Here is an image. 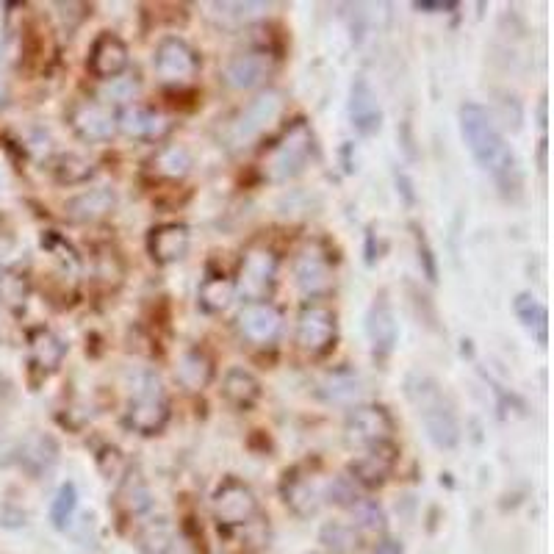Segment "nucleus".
Listing matches in <instances>:
<instances>
[{
  "label": "nucleus",
  "instance_id": "7c9ffc66",
  "mask_svg": "<svg viewBox=\"0 0 554 554\" xmlns=\"http://www.w3.org/2000/svg\"><path fill=\"white\" fill-rule=\"evenodd\" d=\"M136 549L142 554H172L175 552V532L164 518L158 521H145L139 532H136Z\"/></svg>",
  "mask_w": 554,
  "mask_h": 554
},
{
  "label": "nucleus",
  "instance_id": "a878e982",
  "mask_svg": "<svg viewBox=\"0 0 554 554\" xmlns=\"http://www.w3.org/2000/svg\"><path fill=\"white\" fill-rule=\"evenodd\" d=\"M114 502L120 507L122 516L128 518H139L145 516L147 510L153 507V494H150V488H147V482L136 474V471H128L125 477L117 485V496H114Z\"/></svg>",
  "mask_w": 554,
  "mask_h": 554
},
{
  "label": "nucleus",
  "instance_id": "4be33fe9",
  "mask_svg": "<svg viewBox=\"0 0 554 554\" xmlns=\"http://www.w3.org/2000/svg\"><path fill=\"white\" fill-rule=\"evenodd\" d=\"M114 208H117V192L111 186H95V189H86L70 197L64 203V217L78 225H86V222L106 219Z\"/></svg>",
  "mask_w": 554,
  "mask_h": 554
},
{
  "label": "nucleus",
  "instance_id": "37998d69",
  "mask_svg": "<svg viewBox=\"0 0 554 554\" xmlns=\"http://www.w3.org/2000/svg\"><path fill=\"white\" fill-rule=\"evenodd\" d=\"M14 250H17V241L9 233H0V272H6V266L12 264Z\"/></svg>",
  "mask_w": 554,
  "mask_h": 554
},
{
  "label": "nucleus",
  "instance_id": "a211bd4d",
  "mask_svg": "<svg viewBox=\"0 0 554 554\" xmlns=\"http://www.w3.org/2000/svg\"><path fill=\"white\" fill-rule=\"evenodd\" d=\"M192 247V233L183 222H164L147 233V253L158 266L178 264Z\"/></svg>",
  "mask_w": 554,
  "mask_h": 554
},
{
  "label": "nucleus",
  "instance_id": "2f4dec72",
  "mask_svg": "<svg viewBox=\"0 0 554 554\" xmlns=\"http://www.w3.org/2000/svg\"><path fill=\"white\" fill-rule=\"evenodd\" d=\"M233 283L225 275H205V280L197 289V305L203 308L205 314H222L233 302Z\"/></svg>",
  "mask_w": 554,
  "mask_h": 554
},
{
  "label": "nucleus",
  "instance_id": "f704fd0d",
  "mask_svg": "<svg viewBox=\"0 0 554 554\" xmlns=\"http://www.w3.org/2000/svg\"><path fill=\"white\" fill-rule=\"evenodd\" d=\"M31 297V280L23 272H0V305L12 314H20Z\"/></svg>",
  "mask_w": 554,
  "mask_h": 554
},
{
  "label": "nucleus",
  "instance_id": "423d86ee",
  "mask_svg": "<svg viewBox=\"0 0 554 554\" xmlns=\"http://www.w3.org/2000/svg\"><path fill=\"white\" fill-rule=\"evenodd\" d=\"M277 269H280V261L269 247H253L241 261L239 283L233 289H239L244 300L266 302V297L277 286Z\"/></svg>",
  "mask_w": 554,
  "mask_h": 554
},
{
  "label": "nucleus",
  "instance_id": "2eb2a0df",
  "mask_svg": "<svg viewBox=\"0 0 554 554\" xmlns=\"http://www.w3.org/2000/svg\"><path fill=\"white\" fill-rule=\"evenodd\" d=\"M269 73H272V56L266 50H244L225 64L222 81L236 92H247L264 84Z\"/></svg>",
  "mask_w": 554,
  "mask_h": 554
},
{
  "label": "nucleus",
  "instance_id": "f257e3e1",
  "mask_svg": "<svg viewBox=\"0 0 554 554\" xmlns=\"http://www.w3.org/2000/svg\"><path fill=\"white\" fill-rule=\"evenodd\" d=\"M460 136L469 147L474 161L480 164L502 189H516L518 186V161L516 153L510 150L505 136L496 125L494 114L480 106V103H463L458 111Z\"/></svg>",
  "mask_w": 554,
  "mask_h": 554
},
{
  "label": "nucleus",
  "instance_id": "ddd939ff",
  "mask_svg": "<svg viewBox=\"0 0 554 554\" xmlns=\"http://www.w3.org/2000/svg\"><path fill=\"white\" fill-rule=\"evenodd\" d=\"M294 280L305 297H325L333 291V266L325 250L305 247L294 261Z\"/></svg>",
  "mask_w": 554,
  "mask_h": 554
},
{
  "label": "nucleus",
  "instance_id": "a19ab883",
  "mask_svg": "<svg viewBox=\"0 0 554 554\" xmlns=\"http://www.w3.org/2000/svg\"><path fill=\"white\" fill-rule=\"evenodd\" d=\"M327 496H330L333 505L347 507V510L361 499V494H358V488H355V482L350 477H336V480L327 485Z\"/></svg>",
  "mask_w": 554,
  "mask_h": 554
},
{
  "label": "nucleus",
  "instance_id": "a18cd8bd",
  "mask_svg": "<svg viewBox=\"0 0 554 554\" xmlns=\"http://www.w3.org/2000/svg\"><path fill=\"white\" fill-rule=\"evenodd\" d=\"M14 458H17V446L9 444V441H0V469L12 466Z\"/></svg>",
  "mask_w": 554,
  "mask_h": 554
},
{
  "label": "nucleus",
  "instance_id": "aec40b11",
  "mask_svg": "<svg viewBox=\"0 0 554 554\" xmlns=\"http://www.w3.org/2000/svg\"><path fill=\"white\" fill-rule=\"evenodd\" d=\"M280 496L297 518H311L322 507V491L316 488V482L302 469H286L280 480Z\"/></svg>",
  "mask_w": 554,
  "mask_h": 554
},
{
  "label": "nucleus",
  "instance_id": "5701e85b",
  "mask_svg": "<svg viewBox=\"0 0 554 554\" xmlns=\"http://www.w3.org/2000/svg\"><path fill=\"white\" fill-rule=\"evenodd\" d=\"M59 460V444L53 435L34 433L25 438L23 444H17V458L14 463H20L31 477H45Z\"/></svg>",
  "mask_w": 554,
  "mask_h": 554
},
{
  "label": "nucleus",
  "instance_id": "49530a36",
  "mask_svg": "<svg viewBox=\"0 0 554 554\" xmlns=\"http://www.w3.org/2000/svg\"><path fill=\"white\" fill-rule=\"evenodd\" d=\"M372 554H405V549H402V543L399 541H391V538H386V541H380L377 546H374Z\"/></svg>",
  "mask_w": 554,
  "mask_h": 554
},
{
  "label": "nucleus",
  "instance_id": "6ab92c4d",
  "mask_svg": "<svg viewBox=\"0 0 554 554\" xmlns=\"http://www.w3.org/2000/svg\"><path fill=\"white\" fill-rule=\"evenodd\" d=\"M366 336H369V344H372L374 355H380V358H388L391 352L397 350L399 322L386 294L374 297V302L369 305V314H366Z\"/></svg>",
  "mask_w": 554,
  "mask_h": 554
},
{
  "label": "nucleus",
  "instance_id": "e433bc0d",
  "mask_svg": "<svg viewBox=\"0 0 554 554\" xmlns=\"http://www.w3.org/2000/svg\"><path fill=\"white\" fill-rule=\"evenodd\" d=\"M139 89H142L139 75L122 73L117 78H111V81H103V86H100V100H106L103 106H109V109L111 106H131V100H136Z\"/></svg>",
  "mask_w": 554,
  "mask_h": 554
},
{
  "label": "nucleus",
  "instance_id": "4c0bfd02",
  "mask_svg": "<svg viewBox=\"0 0 554 554\" xmlns=\"http://www.w3.org/2000/svg\"><path fill=\"white\" fill-rule=\"evenodd\" d=\"M211 9H214V17H219V23L222 25H241V23H253L258 17H264L266 14V3H211Z\"/></svg>",
  "mask_w": 554,
  "mask_h": 554
},
{
  "label": "nucleus",
  "instance_id": "7ed1b4c3",
  "mask_svg": "<svg viewBox=\"0 0 554 554\" xmlns=\"http://www.w3.org/2000/svg\"><path fill=\"white\" fill-rule=\"evenodd\" d=\"M283 92L280 89H266L261 95H255L244 109L233 117V120L225 125L222 131V142L230 147V150H241V147L253 145L255 139L272 128L277 122V117L283 114Z\"/></svg>",
  "mask_w": 554,
  "mask_h": 554
},
{
  "label": "nucleus",
  "instance_id": "39448f33",
  "mask_svg": "<svg viewBox=\"0 0 554 554\" xmlns=\"http://www.w3.org/2000/svg\"><path fill=\"white\" fill-rule=\"evenodd\" d=\"M338 338V319L333 308L319 305V302H308L302 305L300 316H297V333L294 341L305 355H325L336 347Z\"/></svg>",
  "mask_w": 554,
  "mask_h": 554
},
{
  "label": "nucleus",
  "instance_id": "9b49d317",
  "mask_svg": "<svg viewBox=\"0 0 554 554\" xmlns=\"http://www.w3.org/2000/svg\"><path fill=\"white\" fill-rule=\"evenodd\" d=\"M236 327H239V333L250 344L266 347V344H272L280 336L283 314L272 302H247L239 311V316H236Z\"/></svg>",
  "mask_w": 554,
  "mask_h": 554
},
{
  "label": "nucleus",
  "instance_id": "20e7f679",
  "mask_svg": "<svg viewBox=\"0 0 554 554\" xmlns=\"http://www.w3.org/2000/svg\"><path fill=\"white\" fill-rule=\"evenodd\" d=\"M314 150V131H311V125L300 117V120L291 122L289 128H286V133L280 136V142L272 147L269 161H266V175L277 183L297 178L302 169L308 167Z\"/></svg>",
  "mask_w": 554,
  "mask_h": 554
},
{
  "label": "nucleus",
  "instance_id": "ea45409f",
  "mask_svg": "<svg viewBox=\"0 0 554 554\" xmlns=\"http://www.w3.org/2000/svg\"><path fill=\"white\" fill-rule=\"evenodd\" d=\"M97 469H100V474L106 477V480H122L125 474H128V460H125V455H122L117 446H100V452H97Z\"/></svg>",
  "mask_w": 554,
  "mask_h": 554
},
{
  "label": "nucleus",
  "instance_id": "79ce46f5",
  "mask_svg": "<svg viewBox=\"0 0 554 554\" xmlns=\"http://www.w3.org/2000/svg\"><path fill=\"white\" fill-rule=\"evenodd\" d=\"M413 230H416V247H419V264L424 266V275H427V280H430V283H435V280H438V266H435L433 250H430V244H427V239H424V230L422 228H413Z\"/></svg>",
  "mask_w": 554,
  "mask_h": 554
},
{
  "label": "nucleus",
  "instance_id": "393cba45",
  "mask_svg": "<svg viewBox=\"0 0 554 554\" xmlns=\"http://www.w3.org/2000/svg\"><path fill=\"white\" fill-rule=\"evenodd\" d=\"M261 391H264L261 380L250 369H244V366H230L225 377H222V397L228 399L233 408H255L258 399H261Z\"/></svg>",
  "mask_w": 554,
  "mask_h": 554
},
{
  "label": "nucleus",
  "instance_id": "4468645a",
  "mask_svg": "<svg viewBox=\"0 0 554 554\" xmlns=\"http://www.w3.org/2000/svg\"><path fill=\"white\" fill-rule=\"evenodd\" d=\"M128 61H131L128 45H125L117 34L103 31V34H97L92 48H89L86 67H89V73L95 75L97 81L103 84V81H111V78L125 73V70H128Z\"/></svg>",
  "mask_w": 554,
  "mask_h": 554
},
{
  "label": "nucleus",
  "instance_id": "f03ea898",
  "mask_svg": "<svg viewBox=\"0 0 554 554\" xmlns=\"http://www.w3.org/2000/svg\"><path fill=\"white\" fill-rule=\"evenodd\" d=\"M405 397L416 410L430 444L438 449H455L460 444V422L455 405L446 397V391L433 374H405Z\"/></svg>",
  "mask_w": 554,
  "mask_h": 554
},
{
  "label": "nucleus",
  "instance_id": "c85d7f7f",
  "mask_svg": "<svg viewBox=\"0 0 554 554\" xmlns=\"http://www.w3.org/2000/svg\"><path fill=\"white\" fill-rule=\"evenodd\" d=\"M64 355H67V344L53 330L37 327L31 333V361L37 369H42L45 374L56 372L64 361Z\"/></svg>",
  "mask_w": 554,
  "mask_h": 554
},
{
  "label": "nucleus",
  "instance_id": "bb28decb",
  "mask_svg": "<svg viewBox=\"0 0 554 554\" xmlns=\"http://www.w3.org/2000/svg\"><path fill=\"white\" fill-rule=\"evenodd\" d=\"M194 167L192 150L186 145H164L158 147L156 156L150 161L153 175L161 181H183Z\"/></svg>",
  "mask_w": 554,
  "mask_h": 554
},
{
  "label": "nucleus",
  "instance_id": "473e14b6",
  "mask_svg": "<svg viewBox=\"0 0 554 554\" xmlns=\"http://www.w3.org/2000/svg\"><path fill=\"white\" fill-rule=\"evenodd\" d=\"M48 169L61 186H81V183L92 181V175H95L92 161L75 156V153H59V156L50 161Z\"/></svg>",
  "mask_w": 554,
  "mask_h": 554
},
{
  "label": "nucleus",
  "instance_id": "c9c22d12",
  "mask_svg": "<svg viewBox=\"0 0 554 554\" xmlns=\"http://www.w3.org/2000/svg\"><path fill=\"white\" fill-rule=\"evenodd\" d=\"M75 513H78V485L70 480L61 482L53 502H50V524L64 532L73 524Z\"/></svg>",
  "mask_w": 554,
  "mask_h": 554
},
{
  "label": "nucleus",
  "instance_id": "0eeeda50",
  "mask_svg": "<svg viewBox=\"0 0 554 554\" xmlns=\"http://www.w3.org/2000/svg\"><path fill=\"white\" fill-rule=\"evenodd\" d=\"M391 435H394V416L383 405H355L347 413L344 438L350 446L369 449V446L388 444Z\"/></svg>",
  "mask_w": 554,
  "mask_h": 554
},
{
  "label": "nucleus",
  "instance_id": "58836bf2",
  "mask_svg": "<svg viewBox=\"0 0 554 554\" xmlns=\"http://www.w3.org/2000/svg\"><path fill=\"white\" fill-rule=\"evenodd\" d=\"M350 513L352 518H355V524L363 527V530H386V513H383V507L377 505L374 499L361 496V499L350 507Z\"/></svg>",
  "mask_w": 554,
  "mask_h": 554
},
{
  "label": "nucleus",
  "instance_id": "09e8293b",
  "mask_svg": "<svg viewBox=\"0 0 554 554\" xmlns=\"http://www.w3.org/2000/svg\"><path fill=\"white\" fill-rule=\"evenodd\" d=\"M314 554H316V552H314Z\"/></svg>",
  "mask_w": 554,
  "mask_h": 554
},
{
  "label": "nucleus",
  "instance_id": "c03bdc74",
  "mask_svg": "<svg viewBox=\"0 0 554 554\" xmlns=\"http://www.w3.org/2000/svg\"><path fill=\"white\" fill-rule=\"evenodd\" d=\"M413 9H419V12H446V9H455V3H441V0H435V3H430V0H416L413 3Z\"/></svg>",
  "mask_w": 554,
  "mask_h": 554
},
{
  "label": "nucleus",
  "instance_id": "dca6fc26",
  "mask_svg": "<svg viewBox=\"0 0 554 554\" xmlns=\"http://www.w3.org/2000/svg\"><path fill=\"white\" fill-rule=\"evenodd\" d=\"M169 424V402L167 394H142L131 397L128 410H125V427L133 433L153 438L164 433Z\"/></svg>",
  "mask_w": 554,
  "mask_h": 554
},
{
  "label": "nucleus",
  "instance_id": "412c9836",
  "mask_svg": "<svg viewBox=\"0 0 554 554\" xmlns=\"http://www.w3.org/2000/svg\"><path fill=\"white\" fill-rule=\"evenodd\" d=\"M394 466H397V446H369L361 458L350 463V480L363 488H380L394 474Z\"/></svg>",
  "mask_w": 554,
  "mask_h": 554
},
{
  "label": "nucleus",
  "instance_id": "72a5a7b5",
  "mask_svg": "<svg viewBox=\"0 0 554 554\" xmlns=\"http://www.w3.org/2000/svg\"><path fill=\"white\" fill-rule=\"evenodd\" d=\"M322 394L330 402H352V399H358L363 394L361 377L352 369H336V372H330L325 377Z\"/></svg>",
  "mask_w": 554,
  "mask_h": 554
},
{
  "label": "nucleus",
  "instance_id": "c756f323",
  "mask_svg": "<svg viewBox=\"0 0 554 554\" xmlns=\"http://www.w3.org/2000/svg\"><path fill=\"white\" fill-rule=\"evenodd\" d=\"M319 543L330 554H358L363 549L361 532L355 530V524H344V521H327L319 530Z\"/></svg>",
  "mask_w": 554,
  "mask_h": 554
},
{
  "label": "nucleus",
  "instance_id": "de8ad7c7",
  "mask_svg": "<svg viewBox=\"0 0 554 554\" xmlns=\"http://www.w3.org/2000/svg\"><path fill=\"white\" fill-rule=\"evenodd\" d=\"M6 97H9V89H6V84L0 81V106H6Z\"/></svg>",
  "mask_w": 554,
  "mask_h": 554
},
{
  "label": "nucleus",
  "instance_id": "6e6552de",
  "mask_svg": "<svg viewBox=\"0 0 554 554\" xmlns=\"http://www.w3.org/2000/svg\"><path fill=\"white\" fill-rule=\"evenodd\" d=\"M214 516L222 527H244L258 516V496L247 482L236 477H225L214 491Z\"/></svg>",
  "mask_w": 554,
  "mask_h": 554
},
{
  "label": "nucleus",
  "instance_id": "f8f14e48",
  "mask_svg": "<svg viewBox=\"0 0 554 554\" xmlns=\"http://www.w3.org/2000/svg\"><path fill=\"white\" fill-rule=\"evenodd\" d=\"M347 114H350V125L355 128V133H361V136H374L383 128V106H380V97L369 84V78L358 75L350 84Z\"/></svg>",
  "mask_w": 554,
  "mask_h": 554
},
{
  "label": "nucleus",
  "instance_id": "b1692460",
  "mask_svg": "<svg viewBox=\"0 0 554 554\" xmlns=\"http://www.w3.org/2000/svg\"><path fill=\"white\" fill-rule=\"evenodd\" d=\"M175 380L186 391H203L214 380V358L203 347L183 350L178 355V361H175Z\"/></svg>",
  "mask_w": 554,
  "mask_h": 554
},
{
  "label": "nucleus",
  "instance_id": "f3484780",
  "mask_svg": "<svg viewBox=\"0 0 554 554\" xmlns=\"http://www.w3.org/2000/svg\"><path fill=\"white\" fill-rule=\"evenodd\" d=\"M117 131L136 142H161L172 131V120L147 106H125L117 114Z\"/></svg>",
  "mask_w": 554,
  "mask_h": 554
},
{
  "label": "nucleus",
  "instance_id": "cd10ccee",
  "mask_svg": "<svg viewBox=\"0 0 554 554\" xmlns=\"http://www.w3.org/2000/svg\"><path fill=\"white\" fill-rule=\"evenodd\" d=\"M513 311H516L524 330L532 338H538V344H546V338H549V311H546V305L530 291H521L513 300Z\"/></svg>",
  "mask_w": 554,
  "mask_h": 554
},
{
  "label": "nucleus",
  "instance_id": "1a4fd4ad",
  "mask_svg": "<svg viewBox=\"0 0 554 554\" xmlns=\"http://www.w3.org/2000/svg\"><path fill=\"white\" fill-rule=\"evenodd\" d=\"M67 122L75 136L89 145L111 142L117 133V114L109 106H103L100 100H75L67 114Z\"/></svg>",
  "mask_w": 554,
  "mask_h": 554
},
{
  "label": "nucleus",
  "instance_id": "9d476101",
  "mask_svg": "<svg viewBox=\"0 0 554 554\" xmlns=\"http://www.w3.org/2000/svg\"><path fill=\"white\" fill-rule=\"evenodd\" d=\"M153 67H156V73L164 81L181 86L197 75V70H200V56L194 53V48L186 39L164 37L156 45Z\"/></svg>",
  "mask_w": 554,
  "mask_h": 554
}]
</instances>
